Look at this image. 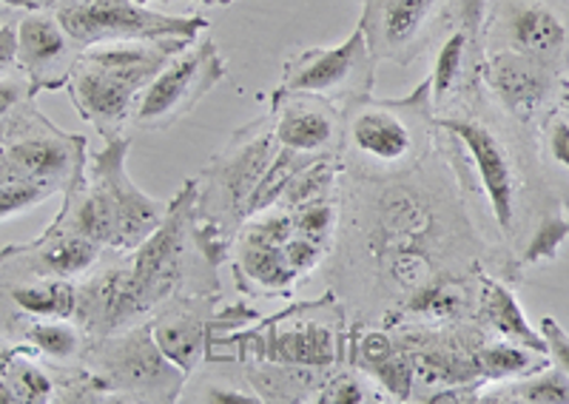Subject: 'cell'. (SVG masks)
I'll return each mask as SVG.
<instances>
[{
  "instance_id": "cell-35",
  "label": "cell",
  "mask_w": 569,
  "mask_h": 404,
  "mask_svg": "<svg viewBox=\"0 0 569 404\" xmlns=\"http://www.w3.org/2000/svg\"><path fill=\"white\" fill-rule=\"evenodd\" d=\"M558 109H561L563 114H567V118H569V92L563 94V98H561V105H558Z\"/></svg>"
},
{
  "instance_id": "cell-1",
  "label": "cell",
  "mask_w": 569,
  "mask_h": 404,
  "mask_svg": "<svg viewBox=\"0 0 569 404\" xmlns=\"http://www.w3.org/2000/svg\"><path fill=\"white\" fill-rule=\"evenodd\" d=\"M436 149V114L430 78L408 98L376 94L342 103L339 163L353 180H390L419 169Z\"/></svg>"
},
{
  "instance_id": "cell-27",
  "label": "cell",
  "mask_w": 569,
  "mask_h": 404,
  "mask_svg": "<svg viewBox=\"0 0 569 404\" xmlns=\"http://www.w3.org/2000/svg\"><path fill=\"white\" fill-rule=\"evenodd\" d=\"M569 240V211L561 214H547L538 222L536 234L527 242V249L521 251V262L525 265H538V262L556 260L558 249Z\"/></svg>"
},
{
  "instance_id": "cell-12",
  "label": "cell",
  "mask_w": 569,
  "mask_h": 404,
  "mask_svg": "<svg viewBox=\"0 0 569 404\" xmlns=\"http://www.w3.org/2000/svg\"><path fill=\"white\" fill-rule=\"evenodd\" d=\"M490 103L518 125H541L569 92L567 74L518 52H490L485 60Z\"/></svg>"
},
{
  "instance_id": "cell-7",
  "label": "cell",
  "mask_w": 569,
  "mask_h": 404,
  "mask_svg": "<svg viewBox=\"0 0 569 404\" xmlns=\"http://www.w3.org/2000/svg\"><path fill=\"white\" fill-rule=\"evenodd\" d=\"M54 14L83 47L151 38L197 40L208 32V20L200 14H171L140 0H80Z\"/></svg>"
},
{
  "instance_id": "cell-32",
  "label": "cell",
  "mask_w": 569,
  "mask_h": 404,
  "mask_svg": "<svg viewBox=\"0 0 569 404\" xmlns=\"http://www.w3.org/2000/svg\"><path fill=\"white\" fill-rule=\"evenodd\" d=\"M541 336L547 342V353H550L552 365H558L569 376V333L552 316H543Z\"/></svg>"
},
{
  "instance_id": "cell-5",
  "label": "cell",
  "mask_w": 569,
  "mask_h": 404,
  "mask_svg": "<svg viewBox=\"0 0 569 404\" xmlns=\"http://www.w3.org/2000/svg\"><path fill=\"white\" fill-rule=\"evenodd\" d=\"M226 78V58L206 32V38L188 43L149 80V85L142 89L140 100H137L131 129H171L186 118L188 111H194L206 100V94L217 89Z\"/></svg>"
},
{
  "instance_id": "cell-13",
  "label": "cell",
  "mask_w": 569,
  "mask_h": 404,
  "mask_svg": "<svg viewBox=\"0 0 569 404\" xmlns=\"http://www.w3.org/2000/svg\"><path fill=\"white\" fill-rule=\"evenodd\" d=\"M268 118L279 149L305 160H339L342 145V105L311 92L273 89Z\"/></svg>"
},
{
  "instance_id": "cell-4",
  "label": "cell",
  "mask_w": 569,
  "mask_h": 404,
  "mask_svg": "<svg viewBox=\"0 0 569 404\" xmlns=\"http://www.w3.org/2000/svg\"><path fill=\"white\" fill-rule=\"evenodd\" d=\"M485 9L487 0H456L450 23L433 47L430 98L436 118L465 111L487 98Z\"/></svg>"
},
{
  "instance_id": "cell-17",
  "label": "cell",
  "mask_w": 569,
  "mask_h": 404,
  "mask_svg": "<svg viewBox=\"0 0 569 404\" xmlns=\"http://www.w3.org/2000/svg\"><path fill=\"white\" fill-rule=\"evenodd\" d=\"M83 43L69 34L54 12H23L18 23V72L32 83L34 94L66 89L71 69L83 54Z\"/></svg>"
},
{
  "instance_id": "cell-28",
  "label": "cell",
  "mask_w": 569,
  "mask_h": 404,
  "mask_svg": "<svg viewBox=\"0 0 569 404\" xmlns=\"http://www.w3.org/2000/svg\"><path fill=\"white\" fill-rule=\"evenodd\" d=\"M54 194H58V189H52V185L32 183V180H3L0 183V222L9 220V216L27 214L29 209Z\"/></svg>"
},
{
  "instance_id": "cell-26",
  "label": "cell",
  "mask_w": 569,
  "mask_h": 404,
  "mask_svg": "<svg viewBox=\"0 0 569 404\" xmlns=\"http://www.w3.org/2000/svg\"><path fill=\"white\" fill-rule=\"evenodd\" d=\"M313 402L322 404H365V402H388L379 385L373 378L365 376L362 371H356L350 362H345L342 367H337L333 373H328L325 385L319 387L317 398Z\"/></svg>"
},
{
  "instance_id": "cell-20",
  "label": "cell",
  "mask_w": 569,
  "mask_h": 404,
  "mask_svg": "<svg viewBox=\"0 0 569 404\" xmlns=\"http://www.w3.org/2000/svg\"><path fill=\"white\" fill-rule=\"evenodd\" d=\"M177 402H206V404H259L262 396L248 382L246 367L237 356L208 353L194 373H188Z\"/></svg>"
},
{
  "instance_id": "cell-6",
  "label": "cell",
  "mask_w": 569,
  "mask_h": 404,
  "mask_svg": "<svg viewBox=\"0 0 569 404\" xmlns=\"http://www.w3.org/2000/svg\"><path fill=\"white\" fill-rule=\"evenodd\" d=\"M485 49L527 54L569 74V0H487Z\"/></svg>"
},
{
  "instance_id": "cell-19",
  "label": "cell",
  "mask_w": 569,
  "mask_h": 404,
  "mask_svg": "<svg viewBox=\"0 0 569 404\" xmlns=\"http://www.w3.org/2000/svg\"><path fill=\"white\" fill-rule=\"evenodd\" d=\"M476 274H479V296H476L472 320L485 327L487 336L492 333L496 340L518 342V345L547 353V342H543L541 331L527 322V313L518 305L516 291L501 276L487 274L485 267H476Z\"/></svg>"
},
{
  "instance_id": "cell-22",
  "label": "cell",
  "mask_w": 569,
  "mask_h": 404,
  "mask_svg": "<svg viewBox=\"0 0 569 404\" xmlns=\"http://www.w3.org/2000/svg\"><path fill=\"white\" fill-rule=\"evenodd\" d=\"M60 382L29 345L0 356V402H54Z\"/></svg>"
},
{
  "instance_id": "cell-25",
  "label": "cell",
  "mask_w": 569,
  "mask_h": 404,
  "mask_svg": "<svg viewBox=\"0 0 569 404\" xmlns=\"http://www.w3.org/2000/svg\"><path fill=\"white\" fill-rule=\"evenodd\" d=\"M23 340L40 356L54 358V362H71V358H83L91 336L78 320H32Z\"/></svg>"
},
{
  "instance_id": "cell-31",
  "label": "cell",
  "mask_w": 569,
  "mask_h": 404,
  "mask_svg": "<svg viewBox=\"0 0 569 404\" xmlns=\"http://www.w3.org/2000/svg\"><path fill=\"white\" fill-rule=\"evenodd\" d=\"M23 9L0 3V78L18 72V23Z\"/></svg>"
},
{
  "instance_id": "cell-10",
  "label": "cell",
  "mask_w": 569,
  "mask_h": 404,
  "mask_svg": "<svg viewBox=\"0 0 569 404\" xmlns=\"http://www.w3.org/2000/svg\"><path fill=\"white\" fill-rule=\"evenodd\" d=\"M456 0H365L359 29L376 60L410 65L445 34Z\"/></svg>"
},
{
  "instance_id": "cell-23",
  "label": "cell",
  "mask_w": 569,
  "mask_h": 404,
  "mask_svg": "<svg viewBox=\"0 0 569 404\" xmlns=\"http://www.w3.org/2000/svg\"><path fill=\"white\" fill-rule=\"evenodd\" d=\"M550 365V353L532 351V347L507 340H487L476 351V371H479L481 385H498V382H510V378L532 376V373Z\"/></svg>"
},
{
  "instance_id": "cell-14",
  "label": "cell",
  "mask_w": 569,
  "mask_h": 404,
  "mask_svg": "<svg viewBox=\"0 0 569 404\" xmlns=\"http://www.w3.org/2000/svg\"><path fill=\"white\" fill-rule=\"evenodd\" d=\"M129 149L131 138L114 140V143H106V149L86 163L89 176L103 185L111 209H114L117 229L111 251H134L140 242L154 234L157 225L169 214V202H160L140 191L129 176V169H126Z\"/></svg>"
},
{
  "instance_id": "cell-33",
  "label": "cell",
  "mask_w": 569,
  "mask_h": 404,
  "mask_svg": "<svg viewBox=\"0 0 569 404\" xmlns=\"http://www.w3.org/2000/svg\"><path fill=\"white\" fill-rule=\"evenodd\" d=\"M3 3L23 9V12H63L80 0H3Z\"/></svg>"
},
{
  "instance_id": "cell-11",
  "label": "cell",
  "mask_w": 569,
  "mask_h": 404,
  "mask_svg": "<svg viewBox=\"0 0 569 404\" xmlns=\"http://www.w3.org/2000/svg\"><path fill=\"white\" fill-rule=\"evenodd\" d=\"M376 58L359 27L333 49H302L282 65L279 89L311 92L342 105L345 100L373 94Z\"/></svg>"
},
{
  "instance_id": "cell-30",
  "label": "cell",
  "mask_w": 569,
  "mask_h": 404,
  "mask_svg": "<svg viewBox=\"0 0 569 404\" xmlns=\"http://www.w3.org/2000/svg\"><path fill=\"white\" fill-rule=\"evenodd\" d=\"M541 143L547 156H550L552 163L561 165L563 171H569V118L563 114L561 109H556L552 114H547L541 125Z\"/></svg>"
},
{
  "instance_id": "cell-34",
  "label": "cell",
  "mask_w": 569,
  "mask_h": 404,
  "mask_svg": "<svg viewBox=\"0 0 569 404\" xmlns=\"http://www.w3.org/2000/svg\"><path fill=\"white\" fill-rule=\"evenodd\" d=\"M194 3H202V7H231L233 0H194Z\"/></svg>"
},
{
  "instance_id": "cell-18",
  "label": "cell",
  "mask_w": 569,
  "mask_h": 404,
  "mask_svg": "<svg viewBox=\"0 0 569 404\" xmlns=\"http://www.w3.org/2000/svg\"><path fill=\"white\" fill-rule=\"evenodd\" d=\"M103 251L98 242L86 240V236L74 234L66 229H49L29 245H18V249L0 251V262L18 265L23 274L34 276H54V280H83L86 274L94 271Z\"/></svg>"
},
{
  "instance_id": "cell-21",
  "label": "cell",
  "mask_w": 569,
  "mask_h": 404,
  "mask_svg": "<svg viewBox=\"0 0 569 404\" xmlns=\"http://www.w3.org/2000/svg\"><path fill=\"white\" fill-rule=\"evenodd\" d=\"M9 305L32 320H74L78 311V285L71 280L27 274L7 285Z\"/></svg>"
},
{
  "instance_id": "cell-24",
  "label": "cell",
  "mask_w": 569,
  "mask_h": 404,
  "mask_svg": "<svg viewBox=\"0 0 569 404\" xmlns=\"http://www.w3.org/2000/svg\"><path fill=\"white\" fill-rule=\"evenodd\" d=\"M479 402L492 404H569V376L558 365L543 367L525 378L485 385Z\"/></svg>"
},
{
  "instance_id": "cell-15",
  "label": "cell",
  "mask_w": 569,
  "mask_h": 404,
  "mask_svg": "<svg viewBox=\"0 0 569 404\" xmlns=\"http://www.w3.org/2000/svg\"><path fill=\"white\" fill-rule=\"evenodd\" d=\"M217 320H220V294H194L180 291L157 305L149 316L151 336L162 356L182 373H194L217 340Z\"/></svg>"
},
{
  "instance_id": "cell-16",
  "label": "cell",
  "mask_w": 569,
  "mask_h": 404,
  "mask_svg": "<svg viewBox=\"0 0 569 404\" xmlns=\"http://www.w3.org/2000/svg\"><path fill=\"white\" fill-rule=\"evenodd\" d=\"M66 92H69L74 109L80 111V118L94 125V131L106 143L129 138L137 100H140L142 92L131 80L111 72L98 60H91L83 49L80 60L71 69Z\"/></svg>"
},
{
  "instance_id": "cell-9",
  "label": "cell",
  "mask_w": 569,
  "mask_h": 404,
  "mask_svg": "<svg viewBox=\"0 0 569 404\" xmlns=\"http://www.w3.org/2000/svg\"><path fill=\"white\" fill-rule=\"evenodd\" d=\"M293 220L282 205L248 216L231 245L233 280L240 294L291 300L299 276L284 256V242L291 240Z\"/></svg>"
},
{
  "instance_id": "cell-8",
  "label": "cell",
  "mask_w": 569,
  "mask_h": 404,
  "mask_svg": "<svg viewBox=\"0 0 569 404\" xmlns=\"http://www.w3.org/2000/svg\"><path fill=\"white\" fill-rule=\"evenodd\" d=\"M0 145L12 180H32L58 191L69 189L89 163L86 138L60 131L34 103L9 125Z\"/></svg>"
},
{
  "instance_id": "cell-29",
  "label": "cell",
  "mask_w": 569,
  "mask_h": 404,
  "mask_svg": "<svg viewBox=\"0 0 569 404\" xmlns=\"http://www.w3.org/2000/svg\"><path fill=\"white\" fill-rule=\"evenodd\" d=\"M34 103V89L23 72H12L0 78V140L9 125Z\"/></svg>"
},
{
  "instance_id": "cell-3",
  "label": "cell",
  "mask_w": 569,
  "mask_h": 404,
  "mask_svg": "<svg viewBox=\"0 0 569 404\" xmlns=\"http://www.w3.org/2000/svg\"><path fill=\"white\" fill-rule=\"evenodd\" d=\"M83 367L103 382L111 402H177L186 373L162 356L149 320L91 340Z\"/></svg>"
},
{
  "instance_id": "cell-2",
  "label": "cell",
  "mask_w": 569,
  "mask_h": 404,
  "mask_svg": "<svg viewBox=\"0 0 569 404\" xmlns=\"http://www.w3.org/2000/svg\"><path fill=\"white\" fill-rule=\"evenodd\" d=\"M348 340L350 325L345 320V307L330 291L313 302H293L259 325L213 340V345L231 347L237 358L333 373L348 362Z\"/></svg>"
},
{
  "instance_id": "cell-36",
  "label": "cell",
  "mask_w": 569,
  "mask_h": 404,
  "mask_svg": "<svg viewBox=\"0 0 569 404\" xmlns=\"http://www.w3.org/2000/svg\"><path fill=\"white\" fill-rule=\"evenodd\" d=\"M0 3H3V0H0Z\"/></svg>"
}]
</instances>
